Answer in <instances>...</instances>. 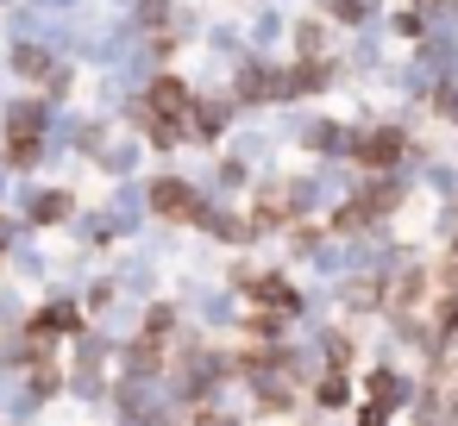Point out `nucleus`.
Here are the masks:
<instances>
[{
  "label": "nucleus",
  "mask_w": 458,
  "mask_h": 426,
  "mask_svg": "<svg viewBox=\"0 0 458 426\" xmlns=\"http://www.w3.org/2000/svg\"><path fill=\"white\" fill-rule=\"evenodd\" d=\"M145 120L157 126V138H176V132H189V126H195V101H189V88H182L176 76H164V82L145 95Z\"/></svg>",
  "instance_id": "obj_1"
},
{
  "label": "nucleus",
  "mask_w": 458,
  "mask_h": 426,
  "mask_svg": "<svg viewBox=\"0 0 458 426\" xmlns=\"http://www.w3.org/2000/svg\"><path fill=\"white\" fill-rule=\"evenodd\" d=\"M64 213H70V195H38V201H32V220H38V226H45V220H64Z\"/></svg>",
  "instance_id": "obj_6"
},
{
  "label": "nucleus",
  "mask_w": 458,
  "mask_h": 426,
  "mask_svg": "<svg viewBox=\"0 0 458 426\" xmlns=\"http://www.w3.org/2000/svg\"><path fill=\"white\" fill-rule=\"evenodd\" d=\"M289 82L283 76H270V70H251V76H239V95H283Z\"/></svg>",
  "instance_id": "obj_5"
},
{
  "label": "nucleus",
  "mask_w": 458,
  "mask_h": 426,
  "mask_svg": "<svg viewBox=\"0 0 458 426\" xmlns=\"http://www.w3.org/2000/svg\"><path fill=\"white\" fill-rule=\"evenodd\" d=\"M339 395H345V376H339V370H333V376H327V382H320V401H327V407H339Z\"/></svg>",
  "instance_id": "obj_7"
},
{
  "label": "nucleus",
  "mask_w": 458,
  "mask_h": 426,
  "mask_svg": "<svg viewBox=\"0 0 458 426\" xmlns=\"http://www.w3.org/2000/svg\"><path fill=\"white\" fill-rule=\"evenodd\" d=\"M151 201H157V213H170V220H195L201 207H195V195L182 188V182H157L151 188Z\"/></svg>",
  "instance_id": "obj_4"
},
{
  "label": "nucleus",
  "mask_w": 458,
  "mask_h": 426,
  "mask_svg": "<svg viewBox=\"0 0 458 426\" xmlns=\"http://www.w3.org/2000/svg\"><path fill=\"white\" fill-rule=\"evenodd\" d=\"M38 126H45V107H20V113H13V132H7V157H13V163H32Z\"/></svg>",
  "instance_id": "obj_2"
},
{
  "label": "nucleus",
  "mask_w": 458,
  "mask_h": 426,
  "mask_svg": "<svg viewBox=\"0 0 458 426\" xmlns=\"http://www.w3.org/2000/svg\"><path fill=\"white\" fill-rule=\"evenodd\" d=\"M389 420V407H364V426H383Z\"/></svg>",
  "instance_id": "obj_8"
},
{
  "label": "nucleus",
  "mask_w": 458,
  "mask_h": 426,
  "mask_svg": "<svg viewBox=\"0 0 458 426\" xmlns=\"http://www.w3.org/2000/svg\"><path fill=\"white\" fill-rule=\"evenodd\" d=\"M352 157H358V163H395V157H402V132H364Z\"/></svg>",
  "instance_id": "obj_3"
},
{
  "label": "nucleus",
  "mask_w": 458,
  "mask_h": 426,
  "mask_svg": "<svg viewBox=\"0 0 458 426\" xmlns=\"http://www.w3.org/2000/svg\"><path fill=\"white\" fill-rule=\"evenodd\" d=\"M0 245H7V226H0Z\"/></svg>",
  "instance_id": "obj_9"
}]
</instances>
